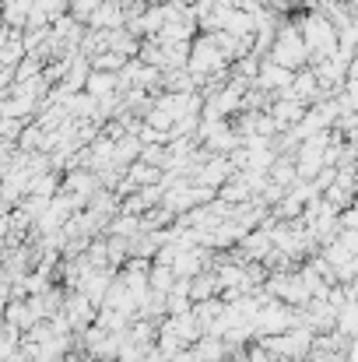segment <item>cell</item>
<instances>
[{
    "mask_svg": "<svg viewBox=\"0 0 358 362\" xmlns=\"http://www.w3.org/2000/svg\"><path fill=\"white\" fill-rule=\"evenodd\" d=\"M306 60V42H302V32H285L281 39H278V46H274V64L278 67H295V64H302Z\"/></svg>",
    "mask_w": 358,
    "mask_h": 362,
    "instance_id": "6da1fadb",
    "label": "cell"
}]
</instances>
